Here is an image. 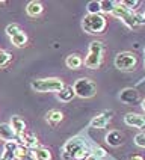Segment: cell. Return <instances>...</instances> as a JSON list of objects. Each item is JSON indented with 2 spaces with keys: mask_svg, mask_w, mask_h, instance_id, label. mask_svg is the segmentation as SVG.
<instances>
[{
  "mask_svg": "<svg viewBox=\"0 0 145 160\" xmlns=\"http://www.w3.org/2000/svg\"><path fill=\"white\" fill-rule=\"evenodd\" d=\"M82 27L85 32H88L91 35H100L106 30L108 20L101 14H86L82 20Z\"/></svg>",
  "mask_w": 145,
  "mask_h": 160,
  "instance_id": "6da1fadb",
  "label": "cell"
},
{
  "mask_svg": "<svg viewBox=\"0 0 145 160\" xmlns=\"http://www.w3.org/2000/svg\"><path fill=\"white\" fill-rule=\"evenodd\" d=\"M42 11H44V6H42L41 2L32 0V2H29L26 5V14L29 17H38V15L42 14Z\"/></svg>",
  "mask_w": 145,
  "mask_h": 160,
  "instance_id": "2e32d148",
  "label": "cell"
},
{
  "mask_svg": "<svg viewBox=\"0 0 145 160\" xmlns=\"http://www.w3.org/2000/svg\"><path fill=\"white\" fill-rule=\"evenodd\" d=\"M103 58H104V45L101 41H92L88 48V54L83 61V65L89 70H97L100 65L103 63Z\"/></svg>",
  "mask_w": 145,
  "mask_h": 160,
  "instance_id": "7a4b0ae2",
  "label": "cell"
},
{
  "mask_svg": "<svg viewBox=\"0 0 145 160\" xmlns=\"http://www.w3.org/2000/svg\"><path fill=\"white\" fill-rule=\"evenodd\" d=\"M113 63L121 71H132V70H135L136 63H138V58L132 52H121L115 56Z\"/></svg>",
  "mask_w": 145,
  "mask_h": 160,
  "instance_id": "8992f818",
  "label": "cell"
},
{
  "mask_svg": "<svg viewBox=\"0 0 145 160\" xmlns=\"http://www.w3.org/2000/svg\"><path fill=\"white\" fill-rule=\"evenodd\" d=\"M112 15H113V17H117V18H119V20H121L127 27H130V29H135V27H138L139 24H142V23H144L142 17L136 15L135 12L128 11V9L124 8L122 5H119V2L115 5V8H113V11H112Z\"/></svg>",
  "mask_w": 145,
  "mask_h": 160,
  "instance_id": "277c9868",
  "label": "cell"
},
{
  "mask_svg": "<svg viewBox=\"0 0 145 160\" xmlns=\"http://www.w3.org/2000/svg\"><path fill=\"white\" fill-rule=\"evenodd\" d=\"M117 2H112V0H101L100 2V8L101 12H106V14H112V11L115 8Z\"/></svg>",
  "mask_w": 145,
  "mask_h": 160,
  "instance_id": "7402d4cb",
  "label": "cell"
},
{
  "mask_svg": "<svg viewBox=\"0 0 145 160\" xmlns=\"http://www.w3.org/2000/svg\"><path fill=\"white\" fill-rule=\"evenodd\" d=\"M119 5H122L124 8H127L128 11H136V9L141 6V0H121Z\"/></svg>",
  "mask_w": 145,
  "mask_h": 160,
  "instance_id": "603a6c76",
  "label": "cell"
},
{
  "mask_svg": "<svg viewBox=\"0 0 145 160\" xmlns=\"http://www.w3.org/2000/svg\"><path fill=\"white\" fill-rule=\"evenodd\" d=\"M83 148H86V143L83 142L80 138H72V139L65 142L61 157H62V160H74L76 154Z\"/></svg>",
  "mask_w": 145,
  "mask_h": 160,
  "instance_id": "52a82bcc",
  "label": "cell"
},
{
  "mask_svg": "<svg viewBox=\"0 0 145 160\" xmlns=\"http://www.w3.org/2000/svg\"><path fill=\"white\" fill-rule=\"evenodd\" d=\"M95 157H98V159H103V157H106V151L101 148V147H95V150L92 152Z\"/></svg>",
  "mask_w": 145,
  "mask_h": 160,
  "instance_id": "f1b7e54d",
  "label": "cell"
},
{
  "mask_svg": "<svg viewBox=\"0 0 145 160\" xmlns=\"http://www.w3.org/2000/svg\"><path fill=\"white\" fill-rule=\"evenodd\" d=\"M11 59H12V54L9 53V52H6V50H2L0 48V68L8 67Z\"/></svg>",
  "mask_w": 145,
  "mask_h": 160,
  "instance_id": "cb8c5ba5",
  "label": "cell"
},
{
  "mask_svg": "<svg viewBox=\"0 0 145 160\" xmlns=\"http://www.w3.org/2000/svg\"><path fill=\"white\" fill-rule=\"evenodd\" d=\"M91 152H89V150L88 148H83V150H80V151L76 154V157H74V160H85L88 156H89Z\"/></svg>",
  "mask_w": 145,
  "mask_h": 160,
  "instance_id": "83f0119b",
  "label": "cell"
},
{
  "mask_svg": "<svg viewBox=\"0 0 145 160\" xmlns=\"http://www.w3.org/2000/svg\"><path fill=\"white\" fill-rule=\"evenodd\" d=\"M142 109H144V112H145V98L142 100Z\"/></svg>",
  "mask_w": 145,
  "mask_h": 160,
  "instance_id": "d6a6232c",
  "label": "cell"
},
{
  "mask_svg": "<svg viewBox=\"0 0 145 160\" xmlns=\"http://www.w3.org/2000/svg\"><path fill=\"white\" fill-rule=\"evenodd\" d=\"M9 39H11V42L15 45V47H18V48H20V47H24V45L27 44V35L23 32V30H21L20 33H17L15 36L9 38Z\"/></svg>",
  "mask_w": 145,
  "mask_h": 160,
  "instance_id": "44dd1931",
  "label": "cell"
},
{
  "mask_svg": "<svg viewBox=\"0 0 145 160\" xmlns=\"http://www.w3.org/2000/svg\"><path fill=\"white\" fill-rule=\"evenodd\" d=\"M18 142H5L3 152L0 154V160H15V148Z\"/></svg>",
  "mask_w": 145,
  "mask_h": 160,
  "instance_id": "5bb4252c",
  "label": "cell"
},
{
  "mask_svg": "<svg viewBox=\"0 0 145 160\" xmlns=\"http://www.w3.org/2000/svg\"><path fill=\"white\" fill-rule=\"evenodd\" d=\"M9 125L12 127V130L15 132V134L17 136H20L21 133H24L26 132V122L20 118L18 115H14L12 118H11V122H9Z\"/></svg>",
  "mask_w": 145,
  "mask_h": 160,
  "instance_id": "ac0fdd59",
  "label": "cell"
},
{
  "mask_svg": "<svg viewBox=\"0 0 145 160\" xmlns=\"http://www.w3.org/2000/svg\"><path fill=\"white\" fill-rule=\"evenodd\" d=\"M20 32H21V27L18 26V24H15V23H12V24H9V26L6 27V35H8L9 38L15 36L17 33H20Z\"/></svg>",
  "mask_w": 145,
  "mask_h": 160,
  "instance_id": "484cf974",
  "label": "cell"
},
{
  "mask_svg": "<svg viewBox=\"0 0 145 160\" xmlns=\"http://www.w3.org/2000/svg\"><path fill=\"white\" fill-rule=\"evenodd\" d=\"M135 143L139 148H145V132H141L135 136Z\"/></svg>",
  "mask_w": 145,
  "mask_h": 160,
  "instance_id": "4316f807",
  "label": "cell"
},
{
  "mask_svg": "<svg viewBox=\"0 0 145 160\" xmlns=\"http://www.w3.org/2000/svg\"><path fill=\"white\" fill-rule=\"evenodd\" d=\"M18 143L24 145L27 150H33L36 147H39L38 138H36L33 133H30V132H24V133L20 134V136H18Z\"/></svg>",
  "mask_w": 145,
  "mask_h": 160,
  "instance_id": "9c48e42d",
  "label": "cell"
},
{
  "mask_svg": "<svg viewBox=\"0 0 145 160\" xmlns=\"http://www.w3.org/2000/svg\"><path fill=\"white\" fill-rule=\"evenodd\" d=\"M0 139L5 141V142H18V136L8 122L0 124Z\"/></svg>",
  "mask_w": 145,
  "mask_h": 160,
  "instance_id": "30bf717a",
  "label": "cell"
},
{
  "mask_svg": "<svg viewBox=\"0 0 145 160\" xmlns=\"http://www.w3.org/2000/svg\"><path fill=\"white\" fill-rule=\"evenodd\" d=\"M65 65L70 70H80V67L83 65V58L79 53H71L67 56L65 59Z\"/></svg>",
  "mask_w": 145,
  "mask_h": 160,
  "instance_id": "4fadbf2b",
  "label": "cell"
},
{
  "mask_svg": "<svg viewBox=\"0 0 145 160\" xmlns=\"http://www.w3.org/2000/svg\"><path fill=\"white\" fill-rule=\"evenodd\" d=\"M85 160H100V159H98V157H95V156H94V154L91 152V154H89V156H88V157H86Z\"/></svg>",
  "mask_w": 145,
  "mask_h": 160,
  "instance_id": "4dcf8cb0",
  "label": "cell"
},
{
  "mask_svg": "<svg viewBox=\"0 0 145 160\" xmlns=\"http://www.w3.org/2000/svg\"><path fill=\"white\" fill-rule=\"evenodd\" d=\"M45 119H47V122H48V124H52L53 127H56V125L59 124V122H62L63 113L61 112V110H58V109H53V110L47 112Z\"/></svg>",
  "mask_w": 145,
  "mask_h": 160,
  "instance_id": "d6986e66",
  "label": "cell"
},
{
  "mask_svg": "<svg viewBox=\"0 0 145 160\" xmlns=\"http://www.w3.org/2000/svg\"><path fill=\"white\" fill-rule=\"evenodd\" d=\"M74 94L80 98H91L97 94V85L88 77H80L74 83Z\"/></svg>",
  "mask_w": 145,
  "mask_h": 160,
  "instance_id": "5b68a950",
  "label": "cell"
},
{
  "mask_svg": "<svg viewBox=\"0 0 145 160\" xmlns=\"http://www.w3.org/2000/svg\"><path fill=\"white\" fill-rule=\"evenodd\" d=\"M112 116H113V112H112V110H104V112H101L100 115L92 118L91 127H92V128H104V127H108V124L110 122Z\"/></svg>",
  "mask_w": 145,
  "mask_h": 160,
  "instance_id": "ba28073f",
  "label": "cell"
},
{
  "mask_svg": "<svg viewBox=\"0 0 145 160\" xmlns=\"http://www.w3.org/2000/svg\"><path fill=\"white\" fill-rule=\"evenodd\" d=\"M15 160H33V157H32L30 154H27V156H24V157H20V159H15Z\"/></svg>",
  "mask_w": 145,
  "mask_h": 160,
  "instance_id": "f546056e",
  "label": "cell"
},
{
  "mask_svg": "<svg viewBox=\"0 0 145 160\" xmlns=\"http://www.w3.org/2000/svg\"><path fill=\"white\" fill-rule=\"evenodd\" d=\"M142 20H144V23H145V12H144V15H142Z\"/></svg>",
  "mask_w": 145,
  "mask_h": 160,
  "instance_id": "836d02e7",
  "label": "cell"
},
{
  "mask_svg": "<svg viewBox=\"0 0 145 160\" xmlns=\"http://www.w3.org/2000/svg\"><path fill=\"white\" fill-rule=\"evenodd\" d=\"M30 156L33 160H52V152L44 147H36L33 150H30Z\"/></svg>",
  "mask_w": 145,
  "mask_h": 160,
  "instance_id": "e0dca14e",
  "label": "cell"
},
{
  "mask_svg": "<svg viewBox=\"0 0 145 160\" xmlns=\"http://www.w3.org/2000/svg\"><path fill=\"white\" fill-rule=\"evenodd\" d=\"M56 97L59 101H62V103H70L72 98L76 97V94H74V89H72L71 85H65L58 94H56Z\"/></svg>",
  "mask_w": 145,
  "mask_h": 160,
  "instance_id": "9a60e30c",
  "label": "cell"
},
{
  "mask_svg": "<svg viewBox=\"0 0 145 160\" xmlns=\"http://www.w3.org/2000/svg\"><path fill=\"white\" fill-rule=\"evenodd\" d=\"M119 100L122 103H126V104H135L136 101L139 100V92L133 88H126L124 91H121Z\"/></svg>",
  "mask_w": 145,
  "mask_h": 160,
  "instance_id": "7c38bea8",
  "label": "cell"
},
{
  "mask_svg": "<svg viewBox=\"0 0 145 160\" xmlns=\"http://www.w3.org/2000/svg\"><path fill=\"white\" fill-rule=\"evenodd\" d=\"M144 63H145V62H144Z\"/></svg>",
  "mask_w": 145,
  "mask_h": 160,
  "instance_id": "e575fe53",
  "label": "cell"
},
{
  "mask_svg": "<svg viewBox=\"0 0 145 160\" xmlns=\"http://www.w3.org/2000/svg\"><path fill=\"white\" fill-rule=\"evenodd\" d=\"M86 9H88V14H101L100 2H97V0L89 2V3H88V6H86Z\"/></svg>",
  "mask_w": 145,
  "mask_h": 160,
  "instance_id": "d4e9b609",
  "label": "cell"
},
{
  "mask_svg": "<svg viewBox=\"0 0 145 160\" xmlns=\"http://www.w3.org/2000/svg\"><path fill=\"white\" fill-rule=\"evenodd\" d=\"M30 86L33 91L36 92H41V94H45V92H59L61 89L65 86L62 79L59 77H45V79H36L32 80Z\"/></svg>",
  "mask_w": 145,
  "mask_h": 160,
  "instance_id": "3957f363",
  "label": "cell"
},
{
  "mask_svg": "<svg viewBox=\"0 0 145 160\" xmlns=\"http://www.w3.org/2000/svg\"><path fill=\"white\" fill-rule=\"evenodd\" d=\"M130 160H144V157H142V156H133Z\"/></svg>",
  "mask_w": 145,
  "mask_h": 160,
  "instance_id": "1f68e13d",
  "label": "cell"
},
{
  "mask_svg": "<svg viewBox=\"0 0 145 160\" xmlns=\"http://www.w3.org/2000/svg\"><path fill=\"white\" fill-rule=\"evenodd\" d=\"M124 122L128 127H135V128H144L145 127V116L139 115V113H127L124 116Z\"/></svg>",
  "mask_w": 145,
  "mask_h": 160,
  "instance_id": "8fae6325",
  "label": "cell"
},
{
  "mask_svg": "<svg viewBox=\"0 0 145 160\" xmlns=\"http://www.w3.org/2000/svg\"><path fill=\"white\" fill-rule=\"evenodd\" d=\"M106 143L110 145V147H119L122 143V134L119 133V132H117V130L109 132L106 134Z\"/></svg>",
  "mask_w": 145,
  "mask_h": 160,
  "instance_id": "ffe728a7",
  "label": "cell"
}]
</instances>
